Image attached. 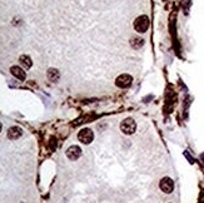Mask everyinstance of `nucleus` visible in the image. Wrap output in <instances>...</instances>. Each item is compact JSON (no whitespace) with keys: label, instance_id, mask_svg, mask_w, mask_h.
I'll return each mask as SVG.
<instances>
[{"label":"nucleus","instance_id":"obj_3","mask_svg":"<svg viewBox=\"0 0 204 203\" xmlns=\"http://www.w3.org/2000/svg\"><path fill=\"white\" fill-rule=\"evenodd\" d=\"M131 83H133V78L129 74H120L115 79V85L118 88H122V89L129 88L131 85Z\"/></svg>","mask_w":204,"mask_h":203},{"label":"nucleus","instance_id":"obj_9","mask_svg":"<svg viewBox=\"0 0 204 203\" xmlns=\"http://www.w3.org/2000/svg\"><path fill=\"white\" fill-rule=\"evenodd\" d=\"M46 77H48V79H49L50 82L55 83V82L59 80V78H60V73H59L58 69L50 68V69H48V71H46Z\"/></svg>","mask_w":204,"mask_h":203},{"label":"nucleus","instance_id":"obj_2","mask_svg":"<svg viewBox=\"0 0 204 203\" xmlns=\"http://www.w3.org/2000/svg\"><path fill=\"white\" fill-rule=\"evenodd\" d=\"M120 130L127 136L133 134L137 130V123L134 122V119L133 118H125L120 123Z\"/></svg>","mask_w":204,"mask_h":203},{"label":"nucleus","instance_id":"obj_7","mask_svg":"<svg viewBox=\"0 0 204 203\" xmlns=\"http://www.w3.org/2000/svg\"><path fill=\"white\" fill-rule=\"evenodd\" d=\"M23 136V129L20 127H11L8 130V138L11 140H16Z\"/></svg>","mask_w":204,"mask_h":203},{"label":"nucleus","instance_id":"obj_1","mask_svg":"<svg viewBox=\"0 0 204 203\" xmlns=\"http://www.w3.org/2000/svg\"><path fill=\"white\" fill-rule=\"evenodd\" d=\"M149 25H150V21L147 15H140L134 20V29L140 34L145 33L149 29Z\"/></svg>","mask_w":204,"mask_h":203},{"label":"nucleus","instance_id":"obj_5","mask_svg":"<svg viewBox=\"0 0 204 203\" xmlns=\"http://www.w3.org/2000/svg\"><path fill=\"white\" fill-rule=\"evenodd\" d=\"M159 187H160V189L163 190L164 193L169 194V193L173 192V189H174V182H173L172 178L164 177V178H162V181L159 183Z\"/></svg>","mask_w":204,"mask_h":203},{"label":"nucleus","instance_id":"obj_10","mask_svg":"<svg viewBox=\"0 0 204 203\" xmlns=\"http://www.w3.org/2000/svg\"><path fill=\"white\" fill-rule=\"evenodd\" d=\"M19 62H20V65L23 67V69H29V68H31V65H33V62H31V58L29 56V55H21L20 58H19Z\"/></svg>","mask_w":204,"mask_h":203},{"label":"nucleus","instance_id":"obj_4","mask_svg":"<svg viewBox=\"0 0 204 203\" xmlns=\"http://www.w3.org/2000/svg\"><path fill=\"white\" fill-rule=\"evenodd\" d=\"M78 139L83 143V144H89L94 139V133L91 132V129L89 128H84L78 133Z\"/></svg>","mask_w":204,"mask_h":203},{"label":"nucleus","instance_id":"obj_12","mask_svg":"<svg viewBox=\"0 0 204 203\" xmlns=\"http://www.w3.org/2000/svg\"><path fill=\"white\" fill-rule=\"evenodd\" d=\"M2 128H3V125H2V123H0V132H2Z\"/></svg>","mask_w":204,"mask_h":203},{"label":"nucleus","instance_id":"obj_6","mask_svg":"<svg viewBox=\"0 0 204 203\" xmlns=\"http://www.w3.org/2000/svg\"><path fill=\"white\" fill-rule=\"evenodd\" d=\"M80 156H81V149L78 146H70L66 149V157L70 161H77Z\"/></svg>","mask_w":204,"mask_h":203},{"label":"nucleus","instance_id":"obj_8","mask_svg":"<svg viewBox=\"0 0 204 203\" xmlns=\"http://www.w3.org/2000/svg\"><path fill=\"white\" fill-rule=\"evenodd\" d=\"M10 73L13 74L16 79H19V80H24V79H25V77H27L24 69H23L21 67H18V65L11 67V68H10Z\"/></svg>","mask_w":204,"mask_h":203},{"label":"nucleus","instance_id":"obj_11","mask_svg":"<svg viewBox=\"0 0 204 203\" xmlns=\"http://www.w3.org/2000/svg\"><path fill=\"white\" fill-rule=\"evenodd\" d=\"M130 45L133 49H140V48L144 45V39L140 37H133L130 39Z\"/></svg>","mask_w":204,"mask_h":203}]
</instances>
